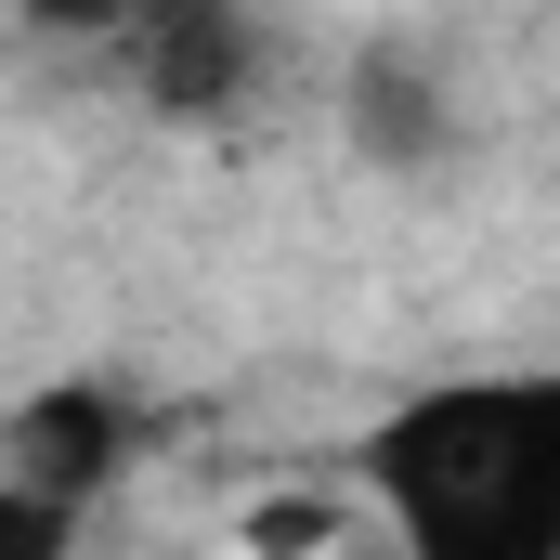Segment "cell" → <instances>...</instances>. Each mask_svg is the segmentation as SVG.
<instances>
[{
    "instance_id": "cell-1",
    "label": "cell",
    "mask_w": 560,
    "mask_h": 560,
    "mask_svg": "<svg viewBox=\"0 0 560 560\" xmlns=\"http://www.w3.org/2000/svg\"><path fill=\"white\" fill-rule=\"evenodd\" d=\"M378 535L418 560H560V365L430 378L352 443Z\"/></svg>"
},
{
    "instance_id": "cell-2",
    "label": "cell",
    "mask_w": 560,
    "mask_h": 560,
    "mask_svg": "<svg viewBox=\"0 0 560 560\" xmlns=\"http://www.w3.org/2000/svg\"><path fill=\"white\" fill-rule=\"evenodd\" d=\"M39 39L92 52L143 118L170 131H222L261 92V13L248 0H13Z\"/></svg>"
},
{
    "instance_id": "cell-3",
    "label": "cell",
    "mask_w": 560,
    "mask_h": 560,
    "mask_svg": "<svg viewBox=\"0 0 560 560\" xmlns=\"http://www.w3.org/2000/svg\"><path fill=\"white\" fill-rule=\"evenodd\" d=\"M339 131H352L365 170L418 183V170H456L469 118H456V79L430 66L418 39H365V52H352V79H339Z\"/></svg>"
},
{
    "instance_id": "cell-4",
    "label": "cell",
    "mask_w": 560,
    "mask_h": 560,
    "mask_svg": "<svg viewBox=\"0 0 560 560\" xmlns=\"http://www.w3.org/2000/svg\"><path fill=\"white\" fill-rule=\"evenodd\" d=\"M131 456H143V418H131V392H118V378H52V392H26V405L0 418V469L52 482L66 509H92Z\"/></svg>"
},
{
    "instance_id": "cell-5",
    "label": "cell",
    "mask_w": 560,
    "mask_h": 560,
    "mask_svg": "<svg viewBox=\"0 0 560 560\" xmlns=\"http://www.w3.org/2000/svg\"><path fill=\"white\" fill-rule=\"evenodd\" d=\"M79 522H92V509H66L52 482L0 469V560H52V548H79Z\"/></svg>"
}]
</instances>
